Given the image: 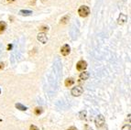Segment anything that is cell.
<instances>
[{"instance_id": "6da1fadb", "label": "cell", "mask_w": 131, "mask_h": 130, "mask_svg": "<svg viewBox=\"0 0 131 130\" xmlns=\"http://www.w3.org/2000/svg\"><path fill=\"white\" fill-rule=\"evenodd\" d=\"M78 13L82 17H87V16L89 15V13H90V8L87 7V6H82V7H79Z\"/></svg>"}, {"instance_id": "7a4b0ae2", "label": "cell", "mask_w": 131, "mask_h": 130, "mask_svg": "<svg viewBox=\"0 0 131 130\" xmlns=\"http://www.w3.org/2000/svg\"><path fill=\"white\" fill-rule=\"evenodd\" d=\"M83 89L82 86H76V87H73L72 89V91H71V93H72V94L73 96H80L83 93Z\"/></svg>"}, {"instance_id": "3957f363", "label": "cell", "mask_w": 131, "mask_h": 130, "mask_svg": "<svg viewBox=\"0 0 131 130\" xmlns=\"http://www.w3.org/2000/svg\"><path fill=\"white\" fill-rule=\"evenodd\" d=\"M95 125L98 128H101L102 126H104V125H105V117H104L102 115H98V116L96 117Z\"/></svg>"}, {"instance_id": "277c9868", "label": "cell", "mask_w": 131, "mask_h": 130, "mask_svg": "<svg viewBox=\"0 0 131 130\" xmlns=\"http://www.w3.org/2000/svg\"><path fill=\"white\" fill-rule=\"evenodd\" d=\"M38 40L40 41L42 44H45V43H47V41H48V38H47L46 34L44 32L39 33V34H38Z\"/></svg>"}, {"instance_id": "5b68a950", "label": "cell", "mask_w": 131, "mask_h": 130, "mask_svg": "<svg viewBox=\"0 0 131 130\" xmlns=\"http://www.w3.org/2000/svg\"><path fill=\"white\" fill-rule=\"evenodd\" d=\"M70 51H71V48H70V46L68 45V44H65V45H63L61 48V53L62 55H64V56H66V55L69 54V53H70Z\"/></svg>"}, {"instance_id": "8992f818", "label": "cell", "mask_w": 131, "mask_h": 130, "mask_svg": "<svg viewBox=\"0 0 131 130\" xmlns=\"http://www.w3.org/2000/svg\"><path fill=\"white\" fill-rule=\"evenodd\" d=\"M86 67H87V63L84 61H78V63H77V65H76V68L78 71H83V70L86 69Z\"/></svg>"}, {"instance_id": "52a82bcc", "label": "cell", "mask_w": 131, "mask_h": 130, "mask_svg": "<svg viewBox=\"0 0 131 130\" xmlns=\"http://www.w3.org/2000/svg\"><path fill=\"white\" fill-rule=\"evenodd\" d=\"M127 16L125 15V14H120V16H119V17H118V19H117L118 24H120V25L124 24L125 22L127 21Z\"/></svg>"}, {"instance_id": "ba28073f", "label": "cell", "mask_w": 131, "mask_h": 130, "mask_svg": "<svg viewBox=\"0 0 131 130\" xmlns=\"http://www.w3.org/2000/svg\"><path fill=\"white\" fill-rule=\"evenodd\" d=\"M88 78H89V73H88L87 72H82V73L80 74V76H79V79L81 81H85V80H87Z\"/></svg>"}, {"instance_id": "9c48e42d", "label": "cell", "mask_w": 131, "mask_h": 130, "mask_svg": "<svg viewBox=\"0 0 131 130\" xmlns=\"http://www.w3.org/2000/svg\"><path fill=\"white\" fill-rule=\"evenodd\" d=\"M7 28V24L4 21H0V34H3Z\"/></svg>"}, {"instance_id": "30bf717a", "label": "cell", "mask_w": 131, "mask_h": 130, "mask_svg": "<svg viewBox=\"0 0 131 130\" xmlns=\"http://www.w3.org/2000/svg\"><path fill=\"white\" fill-rule=\"evenodd\" d=\"M73 83H74V80H73L72 78H68V79H66V80H65V85L67 87L72 86Z\"/></svg>"}, {"instance_id": "8fae6325", "label": "cell", "mask_w": 131, "mask_h": 130, "mask_svg": "<svg viewBox=\"0 0 131 130\" xmlns=\"http://www.w3.org/2000/svg\"><path fill=\"white\" fill-rule=\"evenodd\" d=\"M19 14L21 16H29V15L32 14V11H30V10H20Z\"/></svg>"}, {"instance_id": "7c38bea8", "label": "cell", "mask_w": 131, "mask_h": 130, "mask_svg": "<svg viewBox=\"0 0 131 130\" xmlns=\"http://www.w3.org/2000/svg\"><path fill=\"white\" fill-rule=\"evenodd\" d=\"M16 108H18V110H20V111H26L27 109H28L26 106H24L21 104H16Z\"/></svg>"}, {"instance_id": "4fadbf2b", "label": "cell", "mask_w": 131, "mask_h": 130, "mask_svg": "<svg viewBox=\"0 0 131 130\" xmlns=\"http://www.w3.org/2000/svg\"><path fill=\"white\" fill-rule=\"evenodd\" d=\"M34 113H35V115H40V114L42 113V108L41 107H37V108H35Z\"/></svg>"}, {"instance_id": "5bb4252c", "label": "cell", "mask_w": 131, "mask_h": 130, "mask_svg": "<svg viewBox=\"0 0 131 130\" xmlns=\"http://www.w3.org/2000/svg\"><path fill=\"white\" fill-rule=\"evenodd\" d=\"M67 21H69V17H68V16H65V17H62V18L61 19V23H62V24L67 23Z\"/></svg>"}, {"instance_id": "9a60e30c", "label": "cell", "mask_w": 131, "mask_h": 130, "mask_svg": "<svg viewBox=\"0 0 131 130\" xmlns=\"http://www.w3.org/2000/svg\"><path fill=\"white\" fill-rule=\"evenodd\" d=\"M85 115H86V112L85 111H82L81 113H80V118H85Z\"/></svg>"}, {"instance_id": "2e32d148", "label": "cell", "mask_w": 131, "mask_h": 130, "mask_svg": "<svg viewBox=\"0 0 131 130\" xmlns=\"http://www.w3.org/2000/svg\"><path fill=\"white\" fill-rule=\"evenodd\" d=\"M122 130H130V126L129 125H126L122 127Z\"/></svg>"}, {"instance_id": "e0dca14e", "label": "cell", "mask_w": 131, "mask_h": 130, "mask_svg": "<svg viewBox=\"0 0 131 130\" xmlns=\"http://www.w3.org/2000/svg\"><path fill=\"white\" fill-rule=\"evenodd\" d=\"M29 130H39V128L36 126H34V125H32V126H30V127H29Z\"/></svg>"}, {"instance_id": "ac0fdd59", "label": "cell", "mask_w": 131, "mask_h": 130, "mask_svg": "<svg viewBox=\"0 0 131 130\" xmlns=\"http://www.w3.org/2000/svg\"><path fill=\"white\" fill-rule=\"evenodd\" d=\"M40 29H41V30H47V31H48L49 28H48V27H41V28H40Z\"/></svg>"}, {"instance_id": "d6986e66", "label": "cell", "mask_w": 131, "mask_h": 130, "mask_svg": "<svg viewBox=\"0 0 131 130\" xmlns=\"http://www.w3.org/2000/svg\"><path fill=\"white\" fill-rule=\"evenodd\" d=\"M68 130H77V128L74 127V126H72V127H70Z\"/></svg>"}, {"instance_id": "ffe728a7", "label": "cell", "mask_w": 131, "mask_h": 130, "mask_svg": "<svg viewBox=\"0 0 131 130\" xmlns=\"http://www.w3.org/2000/svg\"><path fill=\"white\" fill-rule=\"evenodd\" d=\"M2 68H4V64H3V63H0V69H2Z\"/></svg>"}, {"instance_id": "44dd1931", "label": "cell", "mask_w": 131, "mask_h": 130, "mask_svg": "<svg viewBox=\"0 0 131 130\" xmlns=\"http://www.w3.org/2000/svg\"><path fill=\"white\" fill-rule=\"evenodd\" d=\"M15 0H8V2H14Z\"/></svg>"}, {"instance_id": "7402d4cb", "label": "cell", "mask_w": 131, "mask_h": 130, "mask_svg": "<svg viewBox=\"0 0 131 130\" xmlns=\"http://www.w3.org/2000/svg\"><path fill=\"white\" fill-rule=\"evenodd\" d=\"M0 93H1V90H0Z\"/></svg>"}]
</instances>
